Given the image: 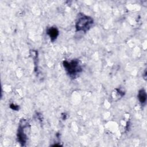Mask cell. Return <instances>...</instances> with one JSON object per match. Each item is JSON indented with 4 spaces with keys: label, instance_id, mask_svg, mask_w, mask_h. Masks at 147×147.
Returning <instances> with one entry per match:
<instances>
[{
    "label": "cell",
    "instance_id": "6da1fadb",
    "mask_svg": "<svg viewBox=\"0 0 147 147\" xmlns=\"http://www.w3.org/2000/svg\"><path fill=\"white\" fill-rule=\"evenodd\" d=\"M63 64L67 73L72 78H75L82 71L80 61L78 59H74L71 61L65 60L63 62Z\"/></svg>",
    "mask_w": 147,
    "mask_h": 147
},
{
    "label": "cell",
    "instance_id": "7a4b0ae2",
    "mask_svg": "<svg viewBox=\"0 0 147 147\" xmlns=\"http://www.w3.org/2000/svg\"><path fill=\"white\" fill-rule=\"evenodd\" d=\"M93 24L94 20L92 17L84 14H80L76 22V30L78 32H86L92 26Z\"/></svg>",
    "mask_w": 147,
    "mask_h": 147
},
{
    "label": "cell",
    "instance_id": "5b68a950",
    "mask_svg": "<svg viewBox=\"0 0 147 147\" xmlns=\"http://www.w3.org/2000/svg\"><path fill=\"white\" fill-rule=\"evenodd\" d=\"M138 98L140 102L142 105H144L146 103V93L144 89H141L138 91Z\"/></svg>",
    "mask_w": 147,
    "mask_h": 147
},
{
    "label": "cell",
    "instance_id": "3957f363",
    "mask_svg": "<svg viewBox=\"0 0 147 147\" xmlns=\"http://www.w3.org/2000/svg\"><path fill=\"white\" fill-rule=\"evenodd\" d=\"M28 125L27 121L25 119H22L20 122L19 126L17 130V140L19 143L22 145H25L26 140H27V136L26 133H25L24 129Z\"/></svg>",
    "mask_w": 147,
    "mask_h": 147
},
{
    "label": "cell",
    "instance_id": "277c9868",
    "mask_svg": "<svg viewBox=\"0 0 147 147\" xmlns=\"http://www.w3.org/2000/svg\"><path fill=\"white\" fill-rule=\"evenodd\" d=\"M47 33L49 36L51 41L53 42L59 36V30L56 27H51L47 29Z\"/></svg>",
    "mask_w": 147,
    "mask_h": 147
},
{
    "label": "cell",
    "instance_id": "8992f818",
    "mask_svg": "<svg viewBox=\"0 0 147 147\" xmlns=\"http://www.w3.org/2000/svg\"><path fill=\"white\" fill-rule=\"evenodd\" d=\"M10 107L12 110H16V111H17V110H19V106H18V105H15L13 104V103L10 104Z\"/></svg>",
    "mask_w": 147,
    "mask_h": 147
}]
</instances>
